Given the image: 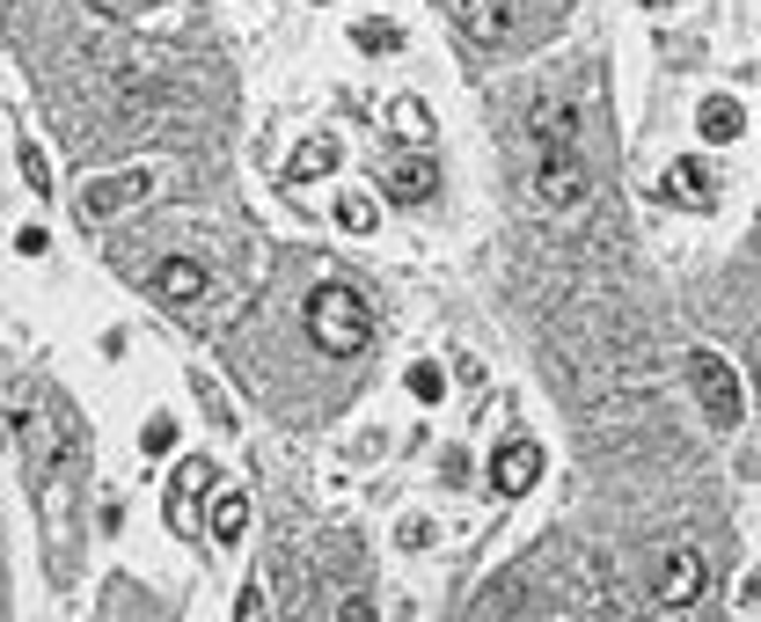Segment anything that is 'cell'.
<instances>
[{"label":"cell","mask_w":761,"mask_h":622,"mask_svg":"<svg viewBox=\"0 0 761 622\" xmlns=\"http://www.w3.org/2000/svg\"><path fill=\"white\" fill-rule=\"evenodd\" d=\"M308 338H316L330 359L367 352V338H373V308H367V293H359V285H344V279L316 285V293H308Z\"/></svg>","instance_id":"obj_1"},{"label":"cell","mask_w":761,"mask_h":622,"mask_svg":"<svg viewBox=\"0 0 761 622\" xmlns=\"http://www.w3.org/2000/svg\"><path fill=\"white\" fill-rule=\"evenodd\" d=\"M689 389H695V403L710 410V425H740V418H747L740 373H732L718 352H689Z\"/></svg>","instance_id":"obj_2"},{"label":"cell","mask_w":761,"mask_h":622,"mask_svg":"<svg viewBox=\"0 0 761 622\" xmlns=\"http://www.w3.org/2000/svg\"><path fill=\"white\" fill-rule=\"evenodd\" d=\"M585 191H593L585 161L571 154V147H549V154H542V169H534V205H542V213H571V205H579Z\"/></svg>","instance_id":"obj_3"},{"label":"cell","mask_w":761,"mask_h":622,"mask_svg":"<svg viewBox=\"0 0 761 622\" xmlns=\"http://www.w3.org/2000/svg\"><path fill=\"white\" fill-rule=\"evenodd\" d=\"M154 191L161 183L147 177V169H118V177H96L73 205H81V220H110V213H124V205H147Z\"/></svg>","instance_id":"obj_4"},{"label":"cell","mask_w":761,"mask_h":622,"mask_svg":"<svg viewBox=\"0 0 761 622\" xmlns=\"http://www.w3.org/2000/svg\"><path fill=\"white\" fill-rule=\"evenodd\" d=\"M16 440H22V454H30V469H52L59 447H67L59 410H52V403H16Z\"/></svg>","instance_id":"obj_5"},{"label":"cell","mask_w":761,"mask_h":622,"mask_svg":"<svg viewBox=\"0 0 761 622\" xmlns=\"http://www.w3.org/2000/svg\"><path fill=\"white\" fill-rule=\"evenodd\" d=\"M213 476H220V469L206 462V454H191V462L177 469V483H169V528H177V534H198V498L213 491Z\"/></svg>","instance_id":"obj_6"},{"label":"cell","mask_w":761,"mask_h":622,"mask_svg":"<svg viewBox=\"0 0 761 622\" xmlns=\"http://www.w3.org/2000/svg\"><path fill=\"white\" fill-rule=\"evenodd\" d=\"M534 483H542V447H534V440H513V447L491 462V491H498V498H528Z\"/></svg>","instance_id":"obj_7"},{"label":"cell","mask_w":761,"mask_h":622,"mask_svg":"<svg viewBox=\"0 0 761 622\" xmlns=\"http://www.w3.org/2000/svg\"><path fill=\"white\" fill-rule=\"evenodd\" d=\"M695 593H703V556L673 550L667 564H659V608H695Z\"/></svg>","instance_id":"obj_8"},{"label":"cell","mask_w":761,"mask_h":622,"mask_svg":"<svg viewBox=\"0 0 761 622\" xmlns=\"http://www.w3.org/2000/svg\"><path fill=\"white\" fill-rule=\"evenodd\" d=\"M381 191H389L395 205H425V198L440 191V169H432L425 154H403V161L389 169V177H381Z\"/></svg>","instance_id":"obj_9"},{"label":"cell","mask_w":761,"mask_h":622,"mask_svg":"<svg viewBox=\"0 0 761 622\" xmlns=\"http://www.w3.org/2000/svg\"><path fill=\"white\" fill-rule=\"evenodd\" d=\"M659 191H667L673 205H689V213H710V205H718V183H710V169H703V161H673Z\"/></svg>","instance_id":"obj_10"},{"label":"cell","mask_w":761,"mask_h":622,"mask_svg":"<svg viewBox=\"0 0 761 622\" xmlns=\"http://www.w3.org/2000/svg\"><path fill=\"white\" fill-rule=\"evenodd\" d=\"M154 293L169 308H191L198 293H206V271H198L191 257H169V264H154Z\"/></svg>","instance_id":"obj_11"},{"label":"cell","mask_w":761,"mask_h":622,"mask_svg":"<svg viewBox=\"0 0 761 622\" xmlns=\"http://www.w3.org/2000/svg\"><path fill=\"white\" fill-rule=\"evenodd\" d=\"M695 132H703L710 147H725V140H740V132H747V110L732 103V96H710V103L695 110Z\"/></svg>","instance_id":"obj_12"},{"label":"cell","mask_w":761,"mask_h":622,"mask_svg":"<svg viewBox=\"0 0 761 622\" xmlns=\"http://www.w3.org/2000/svg\"><path fill=\"white\" fill-rule=\"evenodd\" d=\"M528 132H534V147H571V110L564 103H534V118H528Z\"/></svg>","instance_id":"obj_13"},{"label":"cell","mask_w":761,"mask_h":622,"mask_svg":"<svg viewBox=\"0 0 761 622\" xmlns=\"http://www.w3.org/2000/svg\"><path fill=\"white\" fill-rule=\"evenodd\" d=\"M242 534H249V498H242V491H228V498L213 505V542H220V550H234Z\"/></svg>","instance_id":"obj_14"},{"label":"cell","mask_w":761,"mask_h":622,"mask_svg":"<svg viewBox=\"0 0 761 622\" xmlns=\"http://www.w3.org/2000/svg\"><path fill=\"white\" fill-rule=\"evenodd\" d=\"M337 154H344V147H337L330 132H316V140H301V154H293V177H330Z\"/></svg>","instance_id":"obj_15"},{"label":"cell","mask_w":761,"mask_h":622,"mask_svg":"<svg viewBox=\"0 0 761 622\" xmlns=\"http://www.w3.org/2000/svg\"><path fill=\"white\" fill-rule=\"evenodd\" d=\"M469 30H477V37H505V30H513V0H469Z\"/></svg>","instance_id":"obj_16"},{"label":"cell","mask_w":761,"mask_h":622,"mask_svg":"<svg viewBox=\"0 0 761 622\" xmlns=\"http://www.w3.org/2000/svg\"><path fill=\"white\" fill-rule=\"evenodd\" d=\"M403 381H410V395H418V403H440V395H447V373L432 367V359H418V367H410Z\"/></svg>","instance_id":"obj_17"},{"label":"cell","mask_w":761,"mask_h":622,"mask_svg":"<svg viewBox=\"0 0 761 622\" xmlns=\"http://www.w3.org/2000/svg\"><path fill=\"white\" fill-rule=\"evenodd\" d=\"M389 124L403 132V140H425V132H432V124H425V103H410V96H403V103L389 110Z\"/></svg>","instance_id":"obj_18"},{"label":"cell","mask_w":761,"mask_h":622,"mask_svg":"<svg viewBox=\"0 0 761 622\" xmlns=\"http://www.w3.org/2000/svg\"><path fill=\"white\" fill-rule=\"evenodd\" d=\"M359 44H367V52H395V44H403V30H395V22H359Z\"/></svg>","instance_id":"obj_19"},{"label":"cell","mask_w":761,"mask_h":622,"mask_svg":"<svg viewBox=\"0 0 761 622\" xmlns=\"http://www.w3.org/2000/svg\"><path fill=\"white\" fill-rule=\"evenodd\" d=\"M337 228H344V234H367V228H373V205H367V198H337Z\"/></svg>","instance_id":"obj_20"},{"label":"cell","mask_w":761,"mask_h":622,"mask_svg":"<svg viewBox=\"0 0 761 622\" xmlns=\"http://www.w3.org/2000/svg\"><path fill=\"white\" fill-rule=\"evenodd\" d=\"M16 169H22V177H30V191H52V177H44V154H37L30 140L16 147Z\"/></svg>","instance_id":"obj_21"},{"label":"cell","mask_w":761,"mask_h":622,"mask_svg":"<svg viewBox=\"0 0 761 622\" xmlns=\"http://www.w3.org/2000/svg\"><path fill=\"white\" fill-rule=\"evenodd\" d=\"M140 447H147V454H169V447H177V425H169V418H147Z\"/></svg>","instance_id":"obj_22"},{"label":"cell","mask_w":761,"mask_h":622,"mask_svg":"<svg viewBox=\"0 0 761 622\" xmlns=\"http://www.w3.org/2000/svg\"><path fill=\"white\" fill-rule=\"evenodd\" d=\"M234 622H271V608H264V579H257V586H242V608H234Z\"/></svg>","instance_id":"obj_23"},{"label":"cell","mask_w":761,"mask_h":622,"mask_svg":"<svg viewBox=\"0 0 761 622\" xmlns=\"http://www.w3.org/2000/svg\"><path fill=\"white\" fill-rule=\"evenodd\" d=\"M44 249H52V234H44V228H22L16 234V257H44Z\"/></svg>","instance_id":"obj_24"},{"label":"cell","mask_w":761,"mask_h":622,"mask_svg":"<svg viewBox=\"0 0 761 622\" xmlns=\"http://www.w3.org/2000/svg\"><path fill=\"white\" fill-rule=\"evenodd\" d=\"M344 622H373V601H344Z\"/></svg>","instance_id":"obj_25"}]
</instances>
